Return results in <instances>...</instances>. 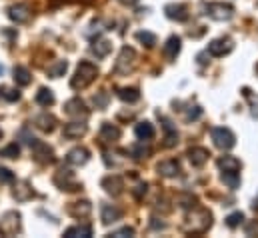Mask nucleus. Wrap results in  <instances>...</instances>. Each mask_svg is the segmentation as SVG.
Masks as SVG:
<instances>
[{"label": "nucleus", "instance_id": "24", "mask_svg": "<svg viewBox=\"0 0 258 238\" xmlns=\"http://www.w3.org/2000/svg\"><path fill=\"white\" fill-rule=\"evenodd\" d=\"M34 124H36V128H40L42 132H52V130L56 128V116H52V114H48V112H42V114H38V116L34 118Z\"/></svg>", "mask_w": 258, "mask_h": 238}, {"label": "nucleus", "instance_id": "4", "mask_svg": "<svg viewBox=\"0 0 258 238\" xmlns=\"http://www.w3.org/2000/svg\"><path fill=\"white\" fill-rule=\"evenodd\" d=\"M210 136H212L214 146L220 148V150H230V148L236 144L234 132H232L230 128H226V126H216V128H212V130H210Z\"/></svg>", "mask_w": 258, "mask_h": 238}, {"label": "nucleus", "instance_id": "35", "mask_svg": "<svg viewBox=\"0 0 258 238\" xmlns=\"http://www.w3.org/2000/svg\"><path fill=\"white\" fill-rule=\"evenodd\" d=\"M222 182H224L228 188L236 190V188L240 186V172H222Z\"/></svg>", "mask_w": 258, "mask_h": 238}, {"label": "nucleus", "instance_id": "27", "mask_svg": "<svg viewBox=\"0 0 258 238\" xmlns=\"http://www.w3.org/2000/svg\"><path fill=\"white\" fill-rule=\"evenodd\" d=\"M134 134L140 138V140H150V138H154V126L150 124V122H138L136 124V128H134Z\"/></svg>", "mask_w": 258, "mask_h": 238}, {"label": "nucleus", "instance_id": "21", "mask_svg": "<svg viewBox=\"0 0 258 238\" xmlns=\"http://www.w3.org/2000/svg\"><path fill=\"white\" fill-rule=\"evenodd\" d=\"M14 198L18 200V202H26V200H30V198H34L36 194H34V190H32V186L28 184V182H16V186H14Z\"/></svg>", "mask_w": 258, "mask_h": 238}, {"label": "nucleus", "instance_id": "12", "mask_svg": "<svg viewBox=\"0 0 258 238\" xmlns=\"http://www.w3.org/2000/svg\"><path fill=\"white\" fill-rule=\"evenodd\" d=\"M164 14H166V18L176 20V22H186L188 20V10H186L184 4H166Z\"/></svg>", "mask_w": 258, "mask_h": 238}, {"label": "nucleus", "instance_id": "25", "mask_svg": "<svg viewBox=\"0 0 258 238\" xmlns=\"http://www.w3.org/2000/svg\"><path fill=\"white\" fill-rule=\"evenodd\" d=\"M100 138H102L104 142L118 140V138H120V128L114 126V124H110V122H104V124L100 126Z\"/></svg>", "mask_w": 258, "mask_h": 238}, {"label": "nucleus", "instance_id": "31", "mask_svg": "<svg viewBox=\"0 0 258 238\" xmlns=\"http://www.w3.org/2000/svg\"><path fill=\"white\" fill-rule=\"evenodd\" d=\"M36 102L40 104V106H52L54 104V94H52V90L50 88H40L38 92H36Z\"/></svg>", "mask_w": 258, "mask_h": 238}, {"label": "nucleus", "instance_id": "46", "mask_svg": "<svg viewBox=\"0 0 258 238\" xmlns=\"http://www.w3.org/2000/svg\"><path fill=\"white\" fill-rule=\"evenodd\" d=\"M150 226H152L154 230H162V228H164V222H158V218H152Z\"/></svg>", "mask_w": 258, "mask_h": 238}, {"label": "nucleus", "instance_id": "9", "mask_svg": "<svg viewBox=\"0 0 258 238\" xmlns=\"http://www.w3.org/2000/svg\"><path fill=\"white\" fill-rule=\"evenodd\" d=\"M234 48V44H232V40L230 38H216V40H212L210 44H208V48H206V52L210 54V56H224V54H228L230 50Z\"/></svg>", "mask_w": 258, "mask_h": 238}, {"label": "nucleus", "instance_id": "2", "mask_svg": "<svg viewBox=\"0 0 258 238\" xmlns=\"http://www.w3.org/2000/svg\"><path fill=\"white\" fill-rule=\"evenodd\" d=\"M96 76H98L96 64H92V62H88V60H82V62L78 64V68H76V74H74L72 80H70V88H74V90H84L86 86H90V84L96 80Z\"/></svg>", "mask_w": 258, "mask_h": 238}, {"label": "nucleus", "instance_id": "40", "mask_svg": "<svg viewBox=\"0 0 258 238\" xmlns=\"http://www.w3.org/2000/svg\"><path fill=\"white\" fill-rule=\"evenodd\" d=\"M4 98L8 102H18L20 100V92L16 88H4Z\"/></svg>", "mask_w": 258, "mask_h": 238}, {"label": "nucleus", "instance_id": "15", "mask_svg": "<svg viewBox=\"0 0 258 238\" xmlns=\"http://www.w3.org/2000/svg\"><path fill=\"white\" fill-rule=\"evenodd\" d=\"M8 18L14 20L16 24H24L30 18V8L26 4H14L8 8Z\"/></svg>", "mask_w": 258, "mask_h": 238}, {"label": "nucleus", "instance_id": "20", "mask_svg": "<svg viewBox=\"0 0 258 238\" xmlns=\"http://www.w3.org/2000/svg\"><path fill=\"white\" fill-rule=\"evenodd\" d=\"M216 164H218L220 172H240V168H242V162L234 156H220Z\"/></svg>", "mask_w": 258, "mask_h": 238}, {"label": "nucleus", "instance_id": "18", "mask_svg": "<svg viewBox=\"0 0 258 238\" xmlns=\"http://www.w3.org/2000/svg\"><path fill=\"white\" fill-rule=\"evenodd\" d=\"M156 170H158L160 176L172 178V176H178V174H180V164H178V160H162V162L156 166Z\"/></svg>", "mask_w": 258, "mask_h": 238}, {"label": "nucleus", "instance_id": "10", "mask_svg": "<svg viewBox=\"0 0 258 238\" xmlns=\"http://www.w3.org/2000/svg\"><path fill=\"white\" fill-rule=\"evenodd\" d=\"M88 160H90V152H88L84 146H76V148H72V150L66 154V162H68L70 166H84Z\"/></svg>", "mask_w": 258, "mask_h": 238}, {"label": "nucleus", "instance_id": "8", "mask_svg": "<svg viewBox=\"0 0 258 238\" xmlns=\"http://www.w3.org/2000/svg\"><path fill=\"white\" fill-rule=\"evenodd\" d=\"M54 184L60 188V190H66V192H74V190H78L80 188V184L74 180V174L70 172V170H58L56 172V176H54Z\"/></svg>", "mask_w": 258, "mask_h": 238}, {"label": "nucleus", "instance_id": "39", "mask_svg": "<svg viewBox=\"0 0 258 238\" xmlns=\"http://www.w3.org/2000/svg\"><path fill=\"white\" fill-rule=\"evenodd\" d=\"M92 102L96 108H106L108 104V92H98L96 96H92Z\"/></svg>", "mask_w": 258, "mask_h": 238}, {"label": "nucleus", "instance_id": "37", "mask_svg": "<svg viewBox=\"0 0 258 238\" xmlns=\"http://www.w3.org/2000/svg\"><path fill=\"white\" fill-rule=\"evenodd\" d=\"M18 154H20V146L16 142H12V144H8L6 148L0 150V156H4V158H16Z\"/></svg>", "mask_w": 258, "mask_h": 238}, {"label": "nucleus", "instance_id": "29", "mask_svg": "<svg viewBox=\"0 0 258 238\" xmlns=\"http://www.w3.org/2000/svg\"><path fill=\"white\" fill-rule=\"evenodd\" d=\"M14 82H16L18 86H28V84L32 82V76H30L28 68H24V66H14Z\"/></svg>", "mask_w": 258, "mask_h": 238}, {"label": "nucleus", "instance_id": "51", "mask_svg": "<svg viewBox=\"0 0 258 238\" xmlns=\"http://www.w3.org/2000/svg\"><path fill=\"white\" fill-rule=\"evenodd\" d=\"M256 72H258V64H256Z\"/></svg>", "mask_w": 258, "mask_h": 238}, {"label": "nucleus", "instance_id": "32", "mask_svg": "<svg viewBox=\"0 0 258 238\" xmlns=\"http://www.w3.org/2000/svg\"><path fill=\"white\" fill-rule=\"evenodd\" d=\"M128 152L132 154V158H136V160H142V158H148V156H150V148L144 146V142H140V144H132V146L128 148Z\"/></svg>", "mask_w": 258, "mask_h": 238}, {"label": "nucleus", "instance_id": "50", "mask_svg": "<svg viewBox=\"0 0 258 238\" xmlns=\"http://www.w3.org/2000/svg\"><path fill=\"white\" fill-rule=\"evenodd\" d=\"M0 138H2V130H0Z\"/></svg>", "mask_w": 258, "mask_h": 238}, {"label": "nucleus", "instance_id": "23", "mask_svg": "<svg viewBox=\"0 0 258 238\" xmlns=\"http://www.w3.org/2000/svg\"><path fill=\"white\" fill-rule=\"evenodd\" d=\"M208 156H210V152L206 150V148H202V146H194L188 150V160H190V164L192 166H204V162L208 160Z\"/></svg>", "mask_w": 258, "mask_h": 238}, {"label": "nucleus", "instance_id": "1", "mask_svg": "<svg viewBox=\"0 0 258 238\" xmlns=\"http://www.w3.org/2000/svg\"><path fill=\"white\" fill-rule=\"evenodd\" d=\"M210 226H212V214L206 208H196L192 212H188L182 224L186 234H202Z\"/></svg>", "mask_w": 258, "mask_h": 238}, {"label": "nucleus", "instance_id": "28", "mask_svg": "<svg viewBox=\"0 0 258 238\" xmlns=\"http://www.w3.org/2000/svg\"><path fill=\"white\" fill-rule=\"evenodd\" d=\"M66 238H88L92 236V226L90 224H80V226H72L64 232Z\"/></svg>", "mask_w": 258, "mask_h": 238}, {"label": "nucleus", "instance_id": "26", "mask_svg": "<svg viewBox=\"0 0 258 238\" xmlns=\"http://www.w3.org/2000/svg\"><path fill=\"white\" fill-rule=\"evenodd\" d=\"M110 50H112V42L106 40V38H96L94 44H92V52L96 54V58H104V56H108Z\"/></svg>", "mask_w": 258, "mask_h": 238}, {"label": "nucleus", "instance_id": "16", "mask_svg": "<svg viewBox=\"0 0 258 238\" xmlns=\"http://www.w3.org/2000/svg\"><path fill=\"white\" fill-rule=\"evenodd\" d=\"M90 212H92V204L88 200H78V202L68 204V214L74 218H86Z\"/></svg>", "mask_w": 258, "mask_h": 238}, {"label": "nucleus", "instance_id": "11", "mask_svg": "<svg viewBox=\"0 0 258 238\" xmlns=\"http://www.w3.org/2000/svg\"><path fill=\"white\" fill-rule=\"evenodd\" d=\"M122 218V210L118 208V206H114V204H102V210H100V220H102V224H114V222H118Z\"/></svg>", "mask_w": 258, "mask_h": 238}, {"label": "nucleus", "instance_id": "22", "mask_svg": "<svg viewBox=\"0 0 258 238\" xmlns=\"http://www.w3.org/2000/svg\"><path fill=\"white\" fill-rule=\"evenodd\" d=\"M86 130H88V126L84 122H68L64 126V130H62V134H64L66 138H70V140H76V138L84 136Z\"/></svg>", "mask_w": 258, "mask_h": 238}, {"label": "nucleus", "instance_id": "33", "mask_svg": "<svg viewBox=\"0 0 258 238\" xmlns=\"http://www.w3.org/2000/svg\"><path fill=\"white\" fill-rule=\"evenodd\" d=\"M242 94H244V98L248 100V104H250V114L258 118V94L256 92H252L250 88H242Z\"/></svg>", "mask_w": 258, "mask_h": 238}, {"label": "nucleus", "instance_id": "7", "mask_svg": "<svg viewBox=\"0 0 258 238\" xmlns=\"http://www.w3.org/2000/svg\"><path fill=\"white\" fill-rule=\"evenodd\" d=\"M30 148H32V156H34V160L38 164H52L54 162V150L46 142H42V140L36 138Z\"/></svg>", "mask_w": 258, "mask_h": 238}, {"label": "nucleus", "instance_id": "49", "mask_svg": "<svg viewBox=\"0 0 258 238\" xmlns=\"http://www.w3.org/2000/svg\"><path fill=\"white\" fill-rule=\"evenodd\" d=\"M2 72H4V66H2V64H0V74H2Z\"/></svg>", "mask_w": 258, "mask_h": 238}, {"label": "nucleus", "instance_id": "38", "mask_svg": "<svg viewBox=\"0 0 258 238\" xmlns=\"http://www.w3.org/2000/svg\"><path fill=\"white\" fill-rule=\"evenodd\" d=\"M242 220H244V214H242V212H232V214L226 218V226H228V228H238V226L242 224Z\"/></svg>", "mask_w": 258, "mask_h": 238}, {"label": "nucleus", "instance_id": "13", "mask_svg": "<svg viewBox=\"0 0 258 238\" xmlns=\"http://www.w3.org/2000/svg\"><path fill=\"white\" fill-rule=\"evenodd\" d=\"M64 112L68 116H76V118H80V116L86 118L88 116V108L80 98H70L64 104Z\"/></svg>", "mask_w": 258, "mask_h": 238}, {"label": "nucleus", "instance_id": "30", "mask_svg": "<svg viewBox=\"0 0 258 238\" xmlns=\"http://www.w3.org/2000/svg\"><path fill=\"white\" fill-rule=\"evenodd\" d=\"M118 98L122 100V102H128V104H134V102H138L140 100V92H138V88H118Z\"/></svg>", "mask_w": 258, "mask_h": 238}, {"label": "nucleus", "instance_id": "43", "mask_svg": "<svg viewBox=\"0 0 258 238\" xmlns=\"http://www.w3.org/2000/svg\"><path fill=\"white\" fill-rule=\"evenodd\" d=\"M132 234H134V228H130V226H124V228H120V230H116V232H112L110 236L122 238V236H132Z\"/></svg>", "mask_w": 258, "mask_h": 238}, {"label": "nucleus", "instance_id": "48", "mask_svg": "<svg viewBox=\"0 0 258 238\" xmlns=\"http://www.w3.org/2000/svg\"><path fill=\"white\" fill-rule=\"evenodd\" d=\"M254 208H256V210H258V198H256V200H254Z\"/></svg>", "mask_w": 258, "mask_h": 238}, {"label": "nucleus", "instance_id": "17", "mask_svg": "<svg viewBox=\"0 0 258 238\" xmlns=\"http://www.w3.org/2000/svg\"><path fill=\"white\" fill-rule=\"evenodd\" d=\"M160 116V114H158ZM160 122H162V128H164V146L166 148H172V146H176V142H178V132H176V128L172 126V122L168 118H164V116H160Z\"/></svg>", "mask_w": 258, "mask_h": 238}, {"label": "nucleus", "instance_id": "19", "mask_svg": "<svg viewBox=\"0 0 258 238\" xmlns=\"http://www.w3.org/2000/svg\"><path fill=\"white\" fill-rule=\"evenodd\" d=\"M180 48H182V42L178 36H170L162 48V54L166 56V60H176V56L180 54Z\"/></svg>", "mask_w": 258, "mask_h": 238}, {"label": "nucleus", "instance_id": "14", "mask_svg": "<svg viewBox=\"0 0 258 238\" xmlns=\"http://www.w3.org/2000/svg\"><path fill=\"white\" fill-rule=\"evenodd\" d=\"M100 184H102V188H104L108 194H112V196H118V194H122V188H124V180L120 178V176H116V174L104 176Z\"/></svg>", "mask_w": 258, "mask_h": 238}, {"label": "nucleus", "instance_id": "5", "mask_svg": "<svg viewBox=\"0 0 258 238\" xmlns=\"http://www.w3.org/2000/svg\"><path fill=\"white\" fill-rule=\"evenodd\" d=\"M134 66H136V52H134V48H130V46H124L122 50H120V54H118V58L114 62V74H128L134 70Z\"/></svg>", "mask_w": 258, "mask_h": 238}, {"label": "nucleus", "instance_id": "42", "mask_svg": "<svg viewBox=\"0 0 258 238\" xmlns=\"http://www.w3.org/2000/svg\"><path fill=\"white\" fill-rule=\"evenodd\" d=\"M0 182H2V184L14 182V174H12L8 168H2V166H0Z\"/></svg>", "mask_w": 258, "mask_h": 238}, {"label": "nucleus", "instance_id": "44", "mask_svg": "<svg viewBox=\"0 0 258 238\" xmlns=\"http://www.w3.org/2000/svg\"><path fill=\"white\" fill-rule=\"evenodd\" d=\"M244 232H246V236H254V234H258V222L256 220L248 222V224H246V228H244Z\"/></svg>", "mask_w": 258, "mask_h": 238}, {"label": "nucleus", "instance_id": "3", "mask_svg": "<svg viewBox=\"0 0 258 238\" xmlns=\"http://www.w3.org/2000/svg\"><path fill=\"white\" fill-rule=\"evenodd\" d=\"M204 14L216 22H224L234 16V6L224 4V2H208V4H204Z\"/></svg>", "mask_w": 258, "mask_h": 238}, {"label": "nucleus", "instance_id": "36", "mask_svg": "<svg viewBox=\"0 0 258 238\" xmlns=\"http://www.w3.org/2000/svg\"><path fill=\"white\" fill-rule=\"evenodd\" d=\"M136 38H138L146 48H152V46L156 44V36H154L152 32H148V30H140V32H136Z\"/></svg>", "mask_w": 258, "mask_h": 238}, {"label": "nucleus", "instance_id": "47", "mask_svg": "<svg viewBox=\"0 0 258 238\" xmlns=\"http://www.w3.org/2000/svg\"><path fill=\"white\" fill-rule=\"evenodd\" d=\"M120 2H122V4H126V6H134L138 0H120Z\"/></svg>", "mask_w": 258, "mask_h": 238}, {"label": "nucleus", "instance_id": "45", "mask_svg": "<svg viewBox=\"0 0 258 238\" xmlns=\"http://www.w3.org/2000/svg\"><path fill=\"white\" fill-rule=\"evenodd\" d=\"M142 192L146 194V184H138V186L134 188V196H136V198H140V196H142Z\"/></svg>", "mask_w": 258, "mask_h": 238}, {"label": "nucleus", "instance_id": "6", "mask_svg": "<svg viewBox=\"0 0 258 238\" xmlns=\"http://www.w3.org/2000/svg\"><path fill=\"white\" fill-rule=\"evenodd\" d=\"M20 232V214L10 210L6 214H2L0 218V234L2 236H14Z\"/></svg>", "mask_w": 258, "mask_h": 238}, {"label": "nucleus", "instance_id": "34", "mask_svg": "<svg viewBox=\"0 0 258 238\" xmlns=\"http://www.w3.org/2000/svg\"><path fill=\"white\" fill-rule=\"evenodd\" d=\"M66 70H68V62L66 60H58L52 66H48V76L50 78H60V76H64Z\"/></svg>", "mask_w": 258, "mask_h": 238}, {"label": "nucleus", "instance_id": "41", "mask_svg": "<svg viewBox=\"0 0 258 238\" xmlns=\"http://www.w3.org/2000/svg\"><path fill=\"white\" fill-rule=\"evenodd\" d=\"M200 116H202V108H200V106H190V110L186 112V120H188V122L198 120Z\"/></svg>", "mask_w": 258, "mask_h": 238}]
</instances>
